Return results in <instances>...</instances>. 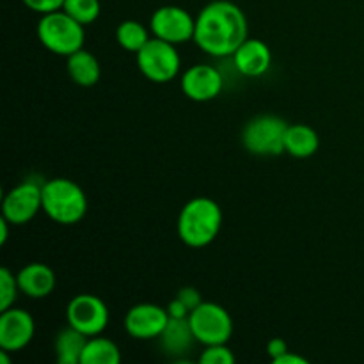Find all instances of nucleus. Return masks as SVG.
I'll use <instances>...</instances> for the list:
<instances>
[{
    "label": "nucleus",
    "instance_id": "17",
    "mask_svg": "<svg viewBox=\"0 0 364 364\" xmlns=\"http://www.w3.org/2000/svg\"><path fill=\"white\" fill-rule=\"evenodd\" d=\"M318 146L320 137L315 128L304 123L288 124L284 135V153L294 159H309L318 151Z\"/></svg>",
    "mask_w": 364,
    "mask_h": 364
},
{
    "label": "nucleus",
    "instance_id": "26",
    "mask_svg": "<svg viewBox=\"0 0 364 364\" xmlns=\"http://www.w3.org/2000/svg\"><path fill=\"white\" fill-rule=\"evenodd\" d=\"M176 297L180 299V301L183 302L185 306H187V309H188V311H191V313L194 311V309L198 308V306L203 302L201 294H199V290H196V288H192V287L180 288V290H178V294H176Z\"/></svg>",
    "mask_w": 364,
    "mask_h": 364
},
{
    "label": "nucleus",
    "instance_id": "2",
    "mask_svg": "<svg viewBox=\"0 0 364 364\" xmlns=\"http://www.w3.org/2000/svg\"><path fill=\"white\" fill-rule=\"evenodd\" d=\"M223 226V210L213 199L199 196L191 199L180 210L176 231L185 245L194 249L206 247L219 235Z\"/></svg>",
    "mask_w": 364,
    "mask_h": 364
},
{
    "label": "nucleus",
    "instance_id": "25",
    "mask_svg": "<svg viewBox=\"0 0 364 364\" xmlns=\"http://www.w3.org/2000/svg\"><path fill=\"white\" fill-rule=\"evenodd\" d=\"M25 6L28 7L31 11L38 14H48L53 13V11H59L63 9L64 6V0H21Z\"/></svg>",
    "mask_w": 364,
    "mask_h": 364
},
{
    "label": "nucleus",
    "instance_id": "30",
    "mask_svg": "<svg viewBox=\"0 0 364 364\" xmlns=\"http://www.w3.org/2000/svg\"><path fill=\"white\" fill-rule=\"evenodd\" d=\"M9 220L2 217V220H0V244L2 245H6L7 238H9Z\"/></svg>",
    "mask_w": 364,
    "mask_h": 364
},
{
    "label": "nucleus",
    "instance_id": "14",
    "mask_svg": "<svg viewBox=\"0 0 364 364\" xmlns=\"http://www.w3.org/2000/svg\"><path fill=\"white\" fill-rule=\"evenodd\" d=\"M233 64L244 77H262L272 66V52L262 39L247 38L233 53Z\"/></svg>",
    "mask_w": 364,
    "mask_h": 364
},
{
    "label": "nucleus",
    "instance_id": "3",
    "mask_svg": "<svg viewBox=\"0 0 364 364\" xmlns=\"http://www.w3.org/2000/svg\"><path fill=\"white\" fill-rule=\"evenodd\" d=\"M43 212L60 226H73L87 213V196L70 178H50L43 183Z\"/></svg>",
    "mask_w": 364,
    "mask_h": 364
},
{
    "label": "nucleus",
    "instance_id": "19",
    "mask_svg": "<svg viewBox=\"0 0 364 364\" xmlns=\"http://www.w3.org/2000/svg\"><path fill=\"white\" fill-rule=\"evenodd\" d=\"M89 336L68 326L55 338V358L60 364H80Z\"/></svg>",
    "mask_w": 364,
    "mask_h": 364
},
{
    "label": "nucleus",
    "instance_id": "8",
    "mask_svg": "<svg viewBox=\"0 0 364 364\" xmlns=\"http://www.w3.org/2000/svg\"><path fill=\"white\" fill-rule=\"evenodd\" d=\"M43 180L27 178L6 192L2 199V217L13 226H25L43 210Z\"/></svg>",
    "mask_w": 364,
    "mask_h": 364
},
{
    "label": "nucleus",
    "instance_id": "29",
    "mask_svg": "<svg viewBox=\"0 0 364 364\" xmlns=\"http://www.w3.org/2000/svg\"><path fill=\"white\" fill-rule=\"evenodd\" d=\"M274 363H276V364H308V359L301 358L299 354H294V352L288 350L287 354L281 355V358L276 359Z\"/></svg>",
    "mask_w": 364,
    "mask_h": 364
},
{
    "label": "nucleus",
    "instance_id": "11",
    "mask_svg": "<svg viewBox=\"0 0 364 364\" xmlns=\"http://www.w3.org/2000/svg\"><path fill=\"white\" fill-rule=\"evenodd\" d=\"M167 322H169L167 308L153 304V302H141L128 309L123 326L134 340L149 341L162 336Z\"/></svg>",
    "mask_w": 364,
    "mask_h": 364
},
{
    "label": "nucleus",
    "instance_id": "5",
    "mask_svg": "<svg viewBox=\"0 0 364 364\" xmlns=\"http://www.w3.org/2000/svg\"><path fill=\"white\" fill-rule=\"evenodd\" d=\"M135 63L139 71L153 84H167L174 80L181 68L176 45L155 36L135 53Z\"/></svg>",
    "mask_w": 364,
    "mask_h": 364
},
{
    "label": "nucleus",
    "instance_id": "22",
    "mask_svg": "<svg viewBox=\"0 0 364 364\" xmlns=\"http://www.w3.org/2000/svg\"><path fill=\"white\" fill-rule=\"evenodd\" d=\"M63 11H66L71 18L85 27L98 20L102 13V4L100 0H64Z\"/></svg>",
    "mask_w": 364,
    "mask_h": 364
},
{
    "label": "nucleus",
    "instance_id": "18",
    "mask_svg": "<svg viewBox=\"0 0 364 364\" xmlns=\"http://www.w3.org/2000/svg\"><path fill=\"white\" fill-rule=\"evenodd\" d=\"M159 340L169 355H183L192 348L196 336L192 333L188 318H171L169 316V322Z\"/></svg>",
    "mask_w": 364,
    "mask_h": 364
},
{
    "label": "nucleus",
    "instance_id": "4",
    "mask_svg": "<svg viewBox=\"0 0 364 364\" xmlns=\"http://www.w3.org/2000/svg\"><path fill=\"white\" fill-rule=\"evenodd\" d=\"M36 34L48 52L60 57H70L71 53L84 48L85 43L84 25L63 9L43 14L36 27Z\"/></svg>",
    "mask_w": 364,
    "mask_h": 364
},
{
    "label": "nucleus",
    "instance_id": "10",
    "mask_svg": "<svg viewBox=\"0 0 364 364\" xmlns=\"http://www.w3.org/2000/svg\"><path fill=\"white\" fill-rule=\"evenodd\" d=\"M149 31L155 38L169 41L173 45L194 41L196 18L180 6H162L151 14Z\"/></svg>",
    "mask_w": 364,
    "mask_h": 364
},
{
    "label": "nucleus",
    "instance_id": "13",
    "mask_svg": "<svg viewBox=\"0 0 364 364\" xmlns=\"http://www.w3.org/2000/svg\"><path fill=\"white\" fill-rule=\"evenodd\" d=\"M180 85L188 100L205 103L220 95L224 78L220 71L210 64H194L181 75Z\"/></svg>",
    "mask_w": 364,
    "mask_h": 364
},
{
    "label": "nucleus",
    "instance_id": "1",
    "mask_svg": "<svg viewBox=\"0 0 364 364\" xmlns=\"http://www.w3.org/2000/svg\"><path fill=\"white\" fill-rule=\"evenodd\" d=\"M249 38L245 13L230 0H213L196 16L194 43L212 57H231Z\"/></svg>",
    "mask_w": 364,
    "mask_h": 364
},
{
    "label": "nucleus",
    "instance_id": "27",
    "mask_svg": "<svg viewBox=\"0 0 364 364\" xmlns=\"http://www.w3.org/2000/svg\"><path fill=\"white\" fill-rule=\"evenodd\" d=\"M288 352V343L283 340V338H274V340L269 341L267 345V354L272 358V361L279 359L281 355H284Z\"/></svg>",
    "mask_w": 364,
    "mask_h": 364
},
{
    "label": "nucleus",
    "instance_id": "6",
    "mask_svg": "<svg viewBox=\"0 0 364 364\" xmlns=\"http://www.w3.org/2000/svg\"><path fill=\"white\" fill-rule=\"evenodd\" d=\"M288 123L279 116L265 114L249 121L242 132V144L251 155L279 156L284 153V135Z\"/></svg>",
    "mask_w": 364,
    "mask_h": 364
},
{
    "label": "nucleus",
    "instance_id": "20",
    "mask_svg": "<svg viewBox=\"0 0 364 364\" xmlns=\"http://www.w3.org/2000/svg\"><path fill=\"white\" fill-rule=\"evenodd\" d=\"M121 350L112 340L103 336H89L80 364H119Z\"/></svg>",
    "mask_w": 364,
    "mask_h": 364
},
{
    "label": "nucleus",
    "instance_id": "28",
    "mask_svg": "<svg viewBox=\"0 0 364 364\" xmlns=\"http://www.w3.org/2000/svg\"><path fill=\"white\" fill-rule=\"evenodd\" d=\"M167 313H169L171 318H188V315H191L187 306H185L178 297H174L173 301L167 304Z\"/></svg>",
    "mask_w": 364,
    "mask_h": 364
},
{
    "label": "nucleus",
    "instance_id": "7",
    "mask_svg": "<svg viewBox=\"0 0 364 364\" xmlns=\"http://www.w3.org/2000/svg\"><path fill=\"white\" fill-rule=\"evenodd\" d=\"M188 322H191L196 341L205 345V347L228 343L231 340V334H233L231 315L226 308H223L217 302L203 301L188 315Z\"/></svg>",
    "mask_w": 364,
    "mask_h": 364
},
{
    "label": "nucleus",
    "instance_id": "12",
    "mask_svg": "<svg viewBox=\"0 0 364 364\" xmlns=\"http://www.w3.org/2000/svg\"><path fill=\"white\" fill-rule=\"evenodd\" d=\"M36 322L25 309L11 308L0 311V348L20 352L34 340Z\"/></svg>",
    "mask_w": 364,
    "mask_h": 364
},
{
    "label": "nucleus",
    "instance_id": "24",
    "mask_svg": "<svg viewBox=\"0 0 364 364\" xmlns=\"http://www.w3.org/2000/svg\"><path fill=\"white\" fill-rule=\"evenodd\" d=\"M199 361L203 364H233L235 355L228 347V343L208 345L199 355Z\"/></svg>",
    "mask_w": 364,
    "mask_h": 364
},
{
    "label": "nucleus",
    "instance_id": "21",
    "mask_svg": "<svg viewBox=\"0 0 364 364\" xmlns=\"http://www.w3.org/2000/svg\"><path fill=\"white\" fill-rule=\"evenodd\" d=\"M149 32L141 21L124 20L116 28V41L123 50L137 53L149 41Z\"/></svg>",
    "mask_w": 364,
    "mask_h": 364
},
{
    "label": "nucleus",
    "instance_id": "23",
    "mask_svg": "<svg viewBox=\"0 0 364 364\" xmlns=\"http://www.w3.org/2000/svg\"><path fill=\"white\" fill-rule=\"evenodd\" d=\"M18 291H20V287H18L16 276L7 267H2L0 269V311L14 306Z\"/></svg>",
    "mask_w": 364,
    "mask_h": 364
},
{
    "label": "nucleus",
    "instance_id": "9",
    "mask_svg": "<svg viewBox=\"0 0 364 364\" xmlns=\"http://www.w3.org/2000/svg\"><path fill=\"white\" fill-rule=\"evenodd\" d=\"M66 322L85 336H98L109 326V308L95 294H78L68 302Z\"/></svg>",
    "mask_w": 364,
    "mask_h": 364
},
{
    "label": "nucleus",
    "instance_id": "16",
    "mask_svg": "<svg viewBox=\"0 0 364 364\" xmlns=\"http://www.w3.org/2000/svg\"><path fill=\"white\" fill-rule=\"evenodd\" d=\"M66 70L71 80L80 87H92L102 77V64L98 57L85 48L66 57Z\"/></svg>",
    "mask_w": 364,
    "mask_h": 364
},
{
    "label": "nucleus",
    "instance_id": "15",
    "mask_svg": "<svg viewBox=\"0 0 364 364\" xmlns=\"http://www.w3.org/2000/svg\"><path fill=\"white\" fill-rule=\"evenodd\" d=\"M18 287L31 299H46L57 287V277L52 267L41 262H32L21 267L16 274Z\"/></svg>",
    "mask_w": 364,
    "mask_h": 364
}]
</instances>
